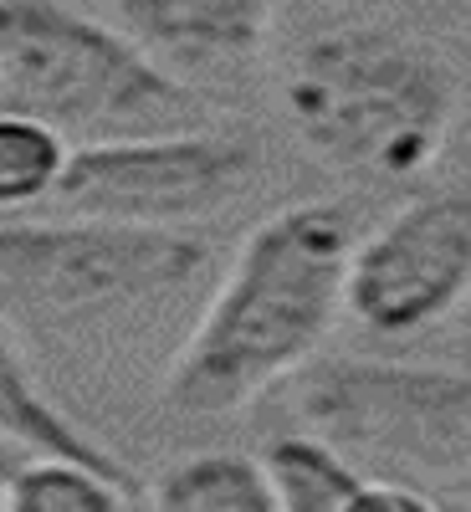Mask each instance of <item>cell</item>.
<instances>
[{"label": "cell", "mask_w": 471, "mask_h": 512, "mask_svg": "<svg viewBox=\"0 0 471 512\" xmlns=\"http://www.w3.org/2000/svg\"><path fill=\"white\" fill-rule=\"evenodd\" d=\"M256 461L277 512H354L364 492V472L328 436H272Z\"/></svg>", "instance_id": "10"}, {"label": "cell", "mask_w": 471, "mask_h": 512, "mask_svg": "<svg viewBox=\"0 0 471 512\" xmlns=\"http://www.w3.org/2000/svg\"><path fill=\"white\" fill-rule=\"evenodd\" d=\"M149 507H164V512H277L262 461L236 456V451H200V456L175 461L154 482Z\"/></svg>", "instance_id": "11"}, {"label": "cell", "mask_w": 471, "mask_h": 512, "mask_svg": "<svg viewBox=\"0 0 471 512\" xmlns=\"http://www.w3.org/2000/svg\"><path fill=\"white\" fill-rule=\"evenodd\" d=\"M287 123L313 159L374 185L420 180L456 118L451 72L379 26L313 36L287 72Z\"/></svg>", "instance_id": "2"}, {"label": "cell", "mask_w": 471, "mask_h": 512, "mask_svg": "<svg viewBox=\"0 0 471 512\" xmlns=\"http://www.w3.org/2000/svg\"><path fill=\"white\" fill-rule=\"evenodd\" d=\"M0 113H26L62 139L190 128L200 98L134 36L57 0H0Z\"/></svg>", "instance_id": "3"}, {"label": "cell", "mask_w": 471, "mask_h": 512, "mask_svg": "<svg viewBox=\"0 0 471 512\" xmlns=\"http://www.w3.org/2000/svg\"><path fill=\"white\" fill-rule=\"evenodd\" d=\"M128 36L175 67H236L262 52L272 0H113Z\"/></svg>", "instance_id": "8"}, {"label": "cell", "mask_w": 471, "mask_h": 512, "mask_svg": "<svg viewBox=\"0 0 471 512\" xmlns=\"http://www.w3.org/2000/svg\"><path fill=\"white\" fill-rule=\"evenodd\" d=\"M405 6L420 11V16H466L471 0H405Z\"/></svg>", "instance_id": "16"}, {"label": "cell", "mask_w": 471, "mask_h": 512, "mask_svg": "<svg viewBox=\"0 0 471 512\" xmlns=\"http://www.w3.org/2000/svg\"><path fill=\"white\" fill-rule=\"evenodd\" d=\"M441 497L420 492L415 482H395V477H364V492L354 502V512H436Z\"/></svg>", "instance_id": "14"}, {"label": "cell", "mask_w": 471, "mask_h": 512, "mask_svg": "<svg viewBox=\"0 0 471 512\" xmlns=\"http://www.w3.org/2000/svg\"><path fill=\"white\" fill-rule=\"evenodd\" d=\"M0 436H11L31 456H72V461H88L98 472L128 482V466L93 431H82L67 410H57L52 395H41V384L31 379V369L16 359L6 338H0Z\"/></svg>", "instance_id": "9"}, {"label": "cell", "mask_w": 471, "mask_h": 512, "mask_svg": "<svg viewBox=\"0 0 471 512\" xmlns=\"http://www.w3.org/2000/svg\"><path fill=\"white\" fill-rule=\"evenodd\" d=\"M72 144L26 113H0V216L47 205L62 185Z\"/></svg>", "instance_id": "13"}, {"label": "cell", "mask_w": 471, "mask_h": 512, "mask_svg": "<svg viewBox=\"0 0 471 512\" xmlns=\"http://www.w3.org/2000/svg\"><path fill=\"white\" fill-rule=\"evenodd\" d=\"M471 303V180L395 210L354 241L344 313L374 338H415Z\"/></svg>", "instance_id": "7"}, {"label": "cell", "mask_w": 471, "mask_h": 512, "mask_svg": "<svg viewBox=\"0 0 471 512\" xmlns=\"http://www.w3.org/2000/svg\"><path fill=\"white\" fill-rule=\"evenodd\" d=\"M297 410L333 446L471 472V369L333 359L303 374Z\"/></svg>", "instance_id": "5"}, {"label": "cell", "mask_w": 471, "mask_h": 512, "mask_svg": "<svg viewBox=\"0 0 471 512\" xmlns=\"http://www.w3.org/2000/svg\"><path fill=\"white\" fill-rule=\"evenodd\" d=\"M26 456H31L26 446H16L11 436H0V492H6V482L16 477V466H21Z\"/></svg>", "instance_id": "15"}, {"label": "cell", "mask_w": 471, "mask_h": 512, "mask_svg": "<svg viewBox=\"0 0 471 512\" xmlns=\"http://www.w3.org/2000/svg\"><path fill=\"white\" fill-rule=\"evenodd\" d=\"M359 241L354 205L297 200L256 226L216 297L195 318L164 379V405L175 415H231L328 338L344 313V272Z\"/></svg>", "instance_id": "1"}, {"label": "cell", "mask_w": 471, "mask_h": 512, "mask_svg": "<svg viewBox=\"0 0 471 512\" xmlns=\"http://www.w3.org/2000/svg\"><path fill=\"white\" fill-rule=\"evenodd\" d=\"M11 512H118L134 507V487L72 456H26L0 492Z\"/></svg>", "instance_id": "12"}, {"label": "cell", "mask_w": 471, "mask_h": 512, "mask_svg": "<svg viewBox=\"0 0 471 512\" xmlns=\"http://www.w3.org/2000/svg\"><path fill=\"white\" fill-rule=\"evenodd\" d=\"M256 169V149L236 134L159 128L93 139L67 154L52 205L62 216H103L139 226H185L231 205Z\"/></svg>", "instance_id": "6"}, {"label": "cell", "mask_w": 471, "mask_h": 512, "mask_svg": "<svg viewBox=\"0 0 471 512\" xmlns=\"http://www.w3.org/2000/svg\"><path fill=\"white\" fill-rule=\"evenodd\" d=\"M205 267L210 246L180 226L16 221L0 226V318L41 338L93 333L190 292Z\"/></svg>", "instance_id": "4"}]
</instances>
